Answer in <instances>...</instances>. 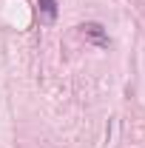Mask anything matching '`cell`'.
I'll list each match as a JSON object with an SVG mask.
<instances>
[{
	"instance_id": "1",
	"label": "cell",
	"mask_w": 145,
	"mask_h": 148,
	"mask_svg": "<svg viewBox=\"0 0 145 148\" xmlns=\"http://www.w3.org/2000/svg\"><path fill=\"white\" fill-rule=\"evenodd\" d=\"M80 34L85 37L88 43L100 46V49H108V46H111L108 34H105V29H103L100 23H83V26H80Z\"/></svg>"
},
{
	"instance_id": "2",
	"label": "cell",
	"mask_w": 145,
	"mask_h": 148,
	"mask_svg": "<svg viewBox=\"0 0 145 148\" xmlns=\"http://www.w3.org/2000/svg\"><path fill=\"white\" fill-rule=\"evenodd\" d=\"M57 0H37V14H40V20L46 23V26H51L57 20Z\"/></svg>"
}]
</instances>
